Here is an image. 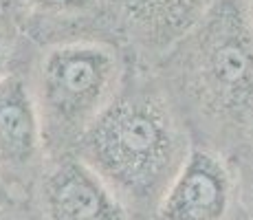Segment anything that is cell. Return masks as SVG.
<instances>
[{
  "instance_id": "cell-1",
  "label": "cell",
  "mask_w": 253,
  "mask_h": 220,
  "mask_svg": "<svg viewBox=\"0 0 253 220\" xmlns=\"http://www.w3.org/2000/svg\"><path fill=\"white\" fill-rule=\"evenodd\" d=\"M152 71L194 145L236 163L253 152V24L247 0H216Z\"/></svg>"
},
{
  "instance_id": "cell-2",
  "label": "cell",
  "mask_w": 253,
  "mask_h": 220,
  "mask_svg": "<svg viewBox=\"0 0 253 220\" xmlns=\"http://www.w3.org/2000/svg\"><path fill=\"white\" fill-rule=\"evenodd\" d=\"M194 141L152 68L130 62L124 86L75 154L139 220H154Z\"/></svg>"
},
{
  "instance_id": "cell-3",
  "label": "cell",
  "mask_w": 253,
  "mask_h": 220,
  "mask_svg": "<svg viewBox=\"0 0 253 220\" xmlns=\"http://www.w3.org/2000/svg\"><path fill=\"white\" fill-rule=\"evenodd\" d=\"M130 57L110 40H71L38 48L24 75L40 115L48 159L73 154L124 86Z\"/></svg>"
},
{
  "instance_id": "cell-4",
  "label": "cell",
  "mask_w": 253,
  "mask_h": 220,
  "mask_svg": "<svg viewBox=\"0 0 253 220\" xmlns=\"http://www.w3.org/2000/svg\"><path fill=\"white\" fill-rule=\"evenodd\" d=\"M216 0H104L115 40L130 62L154 68L211 11Z\"/></svg>"
},
{
  "instance_id": "cell-5",
  "label": "cell",
  "mask_w": 253,
  "mask_h": 220,
  "mask_svg": "<svg viewBox=\"0 0 253 220\" xmlns=\"http://www.w3.org/2000/svg\"><path fill=\"white\" fill-rule=\"evenodd\" d=\"M48 165L40 115L24 73L0 82V178L22 205H29Z\"/></svg>"
},
{
  "instance_id": "cell-6",
  "label": "cell",
  "mask_w": 253,
  "mask_h": 220,
  "mask_svg": "<svg viewBox=\"0 0 253 220\" xmlns=\"http://www.w3.org/2000/svg\"><path fill=\"white\" fill-rule=\"evenodd\" d=\"M154 220H245L238 163L220 152L194 145L163 194Z\"/></svg>"
},
{
  "instance_id": "cell-7",
  "label": "cell",
  "mask_w": 253,
  "mask_h": 220,
  "mask_svg": "<svg viewBox=\"0 0 253 220\" xmlns=\"http://www.w3.org/2000/svg\"><path fill=\"white\" fill-rule=\"evenodd\" d=\"M29 205L40 220H139L75 154L48 159Z\"/></svg>"
},
{
  "instance_id": "cell-8",
  "label": "cell",
  "mask_w": 253,
  "mask_h": 220,
  "mask_svg": "<svg viewBox=\"0 0 253 220\" xmlns=\"http://www.w3.org/2000/svg\"><path fill=\"white\" fill-rule=\"evenodd\" d=\"M0 16L33 48L71 40H110L104 0H0Z\"/></svg>"
},
{
  "instance_id": "cell-9",
  "label": "cell",
  "mask_w": 253,
  "mask_h": 220,
  "mask_svg": "<svg viewBox=\"0 0 253 220\" xmlns=\"http://www.w3.org/2000/svg\"><path fill=\"white\" fill-rule=\"evenodd\" d=\"M36 48L22 40V36L0 16V82L13 73H24Z\"/></svg>"
},
{
  "instance_id": "cell-10",
  "label": "cell",
  "mask_w": 253,
  "mask_h": 220,
  "mask_svg": "<svg viewBox=\"0 0 253 220\" xmlns=\"http://www.w3.org/2000/svg\"><path fill=\"white\" fill-rule=\"evenodd\" d=\"M238 172H240V205L242 218L253 220V152L245 159L238 161Z\"/></svg>"
},
{
  "instance_id": "cell-11",
  "label": "cell",
  "mask_w": 253,
  "mask_h": 220,
  "mask_svg": "<svg viewBox=\"0 0 253 220\" xmlns=\"http://www.w3.org/2000/svg\"><path fill=\"white\" fill-rule=\"evenodd\" d=\"M0 220H40L36 214V209L31 205H11V207L0 209Z\"/></svg>"
},
{
  "instance_id": "cell-12",
  "label": "cell",
  "mask_w": 253,
  "mask_h": 220,
  "mask_svg": "<svg viewBox=\"0 0 253 220\" xmlns=\"http://www.w3.org/2000/svg\"><path fill=\"white\" fill-rule=\"evenodd\" d=\"M11 205H18V200L11 196V192H9L7 185H4V183H2V178H0V209L11 207Z\"/></svg>"
},
{
  "instance_id": "cell-13",
  "label": "cell",
  "mask_w": 253,
  "mask_h": 220,
  "mask_svg": "<svg viewBox=\"0 0 253 220\" xmlns=\"http://www.w3.org/2000/svg\"><path fill=\"white\" fill-rule=\"evenodd\" d=\"M247 7H249V18H251V24H253V0H247Z\"/></svg>"
}]
</instances>
